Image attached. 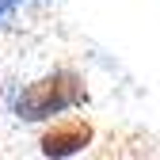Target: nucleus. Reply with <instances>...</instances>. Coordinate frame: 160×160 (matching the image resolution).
<instances>
[{
    "label": "nucleus",
    "instance_id": "1",
    "mask_svg": "<svg viewBox=\"0 0 160 160\" xmlns=\"http://www.w3.org/2000/svg\"><path fill=\"white\" fill-rule=\"evenodd\" d=\"M84 99V84L72 76V72H53V76H46V80H38V84H31L23 95H19V114L23 118H50V114H57V111H65V107H72V103H80Z\"/></svg>",
    "mask_w": 160,
    "mask_h": 160
},
{
    "label": "nucleus",
    "instance_id": "2",
    "mask_svg": "<svg viewBox=\"0 0 160 160\" xmlns=\"http://www.w3.org/2000/svg\"><path fill=\"white\" fill-rule=\"evenodd\" d=\"M84 145H92V126L84 118H61L42 133V152L46 156H72Z\"/></svg>",
    "mask_w": 160,
    "mask_h": 160
},
{
    "label": "nucleus",
    "instance_id": "3",
    "mask_svg": "<svg viewBox=\"0 0 160 160\" xmlns=\"http://www.w3.org/2000/svg\"><path fill=\"white\" fill-rule=\"evenodd\" d=\"M12 4H15V0H0V19H4V15L12 12Z\"/></svg>",
    "mask_w": 160,
    "mask_h": 160
}]
</instances>
